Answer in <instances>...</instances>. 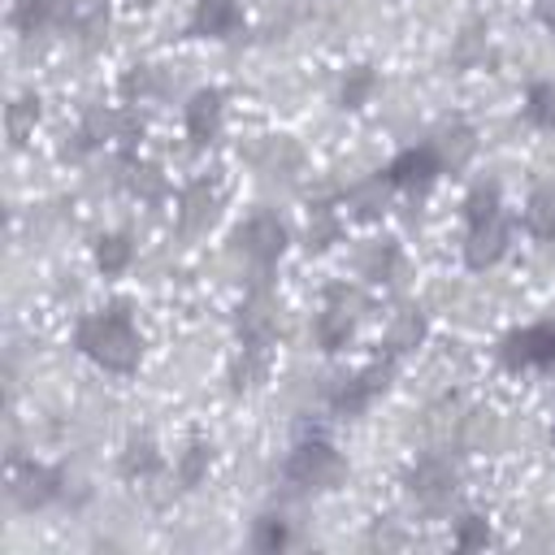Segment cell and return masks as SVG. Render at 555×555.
<instances>
[{"mask_svg": "<svg viewBox=\"0 0 555 555\" xmlns=\"http://www.w3.org/2000/svg\"><path fill=\"white\" fill-rule=\"evenodd\" d=\"M74 343L87 360H95L108 373H134L139 356H143V338L134 330L126 304H108V308L82 317L78 330H74Z\"/></svg>", "mask_w": 555, "mask_h": 555, "instance_id": "cell-1", "label": "cell"}, {"mask_svg": "<svg viewBox=\"0 0 555 555\" xmlns=\"http://www.w3.org/2000/svg\"><path fill=\"white\" fill-rule=\"evenodd\" d=\"M343 473H347V464H343V455L334 451V442H325V438H304V442H295V451H291L286 464H282L286 486L299 490V494L334 490V486L343 481Z\"/></svg>", "mask_w": 555, "mask_h": 555, "instance_id": "cell-2", "label": "cell"}, {"mask_svg": "<svg viewBox=\"0 0 555 555\" xmlns=\"http://www.w3.org/2000/svg\"><path fill=\"white\" fill-rule=\"evenodd\" d=\"M234 251H238L251 269L269 273V269L282 260V251H286V225H282L273 212H251V217L234 230Z\"/></svg>", "mask_w": 555, "mask_h": 555, "instance_id": "cell-3", "label": "cell"}, {"mask_svg": "<svg viewBox=\"0 0 555 555\" xmlns=\"http://www.w3.org/2000/svg\"><path fill=\"white\" fill-rule=\"evenodd\" d=\"M356 317H360V295H356L351 286H338V282H334V286L325 291V304H321L317 321H312L317 347H321V351H343L347 338L356 334Z\"/></svg>", "mask_w": 555, "mask_h": 555, "instance_id": "cell-4", "label": "cell"}, {"mask_svg": "<svg viewBox=\"0 0 555 555\" xmlns=\"http://www.w3.org/2000/svg\"><path fill=\"white\" fill-rule=\"evenodd\" d=\"M403 486H408V494H412L421 507L442 512V507L455 499V490H460V473H455V464H451L447 455H421V460L403 473Z\"/></svg>", "mask_w": 555, "mask_h": 555, "instance_id": "cell-5", "label": "cell"}, {"mask_svg": "<svg viewBox=\"0 0 555 555\" xmlns=\"http://www.w3.org/2000/svg\"><path fill=\"white\" fill-rule=\"evenodd\" d=\"M390 377H395V356H386V360H373V364H364L360 373H351V377H343L338 386H334V395H330V408L338 412V416H364L369 412V403L390 386Z\"/></svg>", "mask_w": 555, "mask_h": 555, "instance_id": "cell-6", "label": "cell"}, {"mask_svg": "<svg viewBox=\"0 0 555 555\" xmlns=\"http://www.w3.org/2000/svg\"><path fill=\"white\" fill-rule=\"evenodd\" d=\"M499 364L512 369V373L555 364V321H533V325L512 330V334L499 343Z\"/></svg>", "mask_w": 555, "mask_h": 555, "instance_id": "cell-7", "label": "cell"}, {"mask_svg": "<svg viewBox=\"0 0 555 555\" xmlns=\"http://www.w3.org/2000/svg\"><path fill=\"white\" fill-rule=\"evenodd\" d=\"M9 494L26 512L48 507V503H56L65 494V473L48 468V464H35V460H17L13 473H9Z\"/></svg>", "mask_w": 555, "mask_h": 555, "instance_id": "cell-8", "label": "cell"}, {"mask_svg": "<svg viewBox=\"0 0 555 555\" xmlns=\"http://www.w3.org/2000/svg\"><path fill=\"white\" fill-rule=\"evenodd\" d=\"M442 173V160H438V147L434 143H412L403 147L390 165H386V178L395 191H408V195H425Z\"/></svg>", "mask_w": 555, "mask_h": 555, "instance_id": "cell-9", "label": "cell"}, {"mask_svg": "<svg viewBox=\"0 0 555 555\" xmlns=\"http://www.w3.org/2000/svg\"><path fill=\"white\" fill-rule=\"evenodd\" d=\"M234 330H238V343L243 347H273V338H278V304H273V295H269L264 282H256L247 291V299L238 304Z\"/></svg>", "mask_w": 555, "mask_h": 555, "instance_id": "cell-10", "label": "cell"}, {"mask_svg": "<svg viewBox=\"0 0 555 555\" xmlns=\"http://www.w3.org/2000/svg\"><path fill=\"white\" fill-rule=\"evenodd\" d=\"M221 199H225V191H221L217 178H191V182L182 186V195H178V230H182L186 238H191V234H204V230L217 221Z\"/></svg>", "mask_w": 555, "mask_h": 555, "instance_id": "cell-11", "label": "cell"}, {"mask_svg": "<svg viewBox=\"0 0 555 555\" xmlns=\"http://www.w3.org/2000/svg\"><path fill=\"white\" fill-rule=\"evenodd\" d=\"M507 247H512V221H507V212L499 208L494 217L468 225L464 264H468V269H490V264H499V260L507 256Z\"/></svg>", "mask_w": 555, "mask_h": 555, "instance_id": "cell-12", "label": "cell"}, {"mask_svg": "<svg viewBox=\"0 0 555 555\" xmlns=\"http://www.w3.org/2000/svg\"><path fill=\"white\" fill-rule=\"evenodd\" d=\"M182 121H186V139H191V147H208V143H217V139H221V126H225V95H221L217 87H199V91L186 100Z\"/></svg>", "mask_w": 555, "mask_h": 555, "instance_id": "cell-13", "label": "cell"}, {"mask_svg": "<svg viewBox=\"0 0 555 555\" xmlns=\"http://www.w3.org/2000/svg\"><path fill=\"white\" fill-rule=\"evenodd\" d=\"M61 26H74V0H17L13 4V30L22 39H35Z\"/></svg>", "mask_w": 555, "mask_h": 555, "instance_id": "cell-14", "label": "cell"}, {"mask_svg": "<svg viewBox=\"0 0 555 555\" xmlns=\"http://www.w3.org/2000/svg\"><path fill=\"white\" fill-rule=\"evenodd\" d=\"M117 121H121V113H113V108H104V104H91V108L78 117V126H74V134H69V143H65V156L82 160L87 152L104 147L108 139H117Z\"/></svg>", "mask_w": 555, "mask_h": 555, "instance_id": "cell-15", "label": "cell"}, {"mask_svg": "<svg viewBox=\"0 0 555 555\" xmlns=\"http://www.w3.org/2000/svg\"><path fill=\"white\" fill-rule=\"evenodd\" d=\"M238 26H243L238 0H195V13H191L186 30L195 39H230Z\"/></svg>", "mask_w": 555, "mask_h": 555, "instance_id": "cell-16", "label": "cell"}, {"mask_svg": "<svg viewBox=\"0 0 555 555\" xmlns=\"http://www.w3.org/2000/svg\"><path fill=\"white\" fill-rule=\"evenodd\" d=\"M247 160H251L264 178H291V173H299L304 152H299L295 139H286V134H269V139H260V143L247 152Z\"/></svg>", "mask_w": 555, "mask_h": 555, "instance_id": "cell-17", "label": "cell"}, {"mask_svg": "<svg viewBox=\"0 0 555 555\" xmlns=\"http://www.w3.org/2000/svg\"><path fill=\"white\" fill-rule=\"evenodd\" d=\"M434 147H438V160H442V173H460L468 160H473V152H477V130L468 126V121H460V117H451L434 139H429Z\"/></svg>", "mask_w": 555, "mask_h": 555, "instance_id": "cell-18", "label": "cell"}, {"mask_svg": "<svg viewBox=\"0 0 555 555\" xmlns=\"http://www.w3.org/2000/svg\"><path fill=\"white\" fill-rule=\"evenodd\" d=\"M399 264H403V256H399V243L395 238H373V243H364L360 247V256H356V269H360V278L364 282H395L399 278Z\"/></svg>", "mask_w": 555, "mask_h": 555, "instance_id": "cell-19", "label": "cell"}, {"mask_svg": "<svg viewBox=\"0 0 555 555\" xmlns=\"http://www.w3.org/2000/svg\"><path fill=\"white\" fill-rule=\"evenodd\" d=\"M390 191H395V186H390V178H386V169H382V173H369V178L351 182V186H347V195H343V204L351 208V217L369 221V217H377V212L386 208Z\"/></svg>", "mask_w": 555, "mask_h": 555, "instance_id": "cell-20", "label": "cell"}, {"mask_svg": "<svg viewBox=\"0 0 555 555\" xmlns=\"http://www.w3.org/2000/svg\"><path fill=\"white\" fill-rule=\"evenodd\" d=\"M525 230H529L538 243L555 238V178H542V182L529 191V199H525Z\"/></svg>", "mask_w": 555, "mask_h": 555, "instance_id": "cell-21", "label": "cell"}, {"mask_svg": "<svg viewBox=\"0 0 555 555\" xmlns=\"http://www.w3.org/2000/svg\"><path fill=\"white\" fill-rule=\"evenodd\" d=\"M121 477H130V481H152L156 473H160V447H156V438H147V434H134L126 447H121Z\"/></svg>", "mask_w": 555, "mask_h": 555, "instance_id": "cell-22", "label": "cell"}, {"mask_svg": "<svg viewBox=\"0 0 555 555\" xmlns=\"http://www.w3.org/2000/svg\"><path fill=\"white\" fill-rule=\"evenodd\" d=\"M421 338H425V312L421 308H399L386 325V356L399 360L403 351L421 347Z\"/></svg>", "mask_w": 555, "mask_h": 555, "instance_id": "cell-23", "label": "cell"}, {"mask_svg": "<svg viewBox=\"0 0 555 555\" xmlns=\"http://www.w3.org/2000/svg\"><path fill=\"white\" fill-rule=\"evenodd\" d=\"M338 234H343V217H338V208H334L330 199H317L312 212H308L304 247H308V251H325L330 243H338Z\"/></svg>", "mask_w": 555, "mask_h": 555, "instance_id": "cell-24", "label": "cell"}, {"mask_svg": "<svg viewBox=\"0 0 555 555\" xmlns=\"http://www.w3.org/2000/svg\"><path fill=\"white\" fill-rule=\"evenodd\" d=\"M130 260H134V238H130L126 230H113V234H104V238L95 243V264H100L104 278L126 273Z\"/></svg>", "mask_w": 555, "mask_h": 555, "instance_id": "cell-25", "label": "cell"}, {"mask_svg": "<svg viewBox=\"0 0 555 555\" xmlns=\"http://www.w3.org/2000/svg\"><path fill=\"white\" fill-rule=\"evenodd\" d=\"M269 373V347H243L238 343V356L230 364V386L234 390H256Z\"/></svg>", "mask_w": 555, "mask_h": 555, "instance_id": "cell-26", "label": "cell"}, {"mask_svg": "<svg viewBox=\"0 0 555 555\" xmlns=\"http://www.w3.org/2000/svg\"><path fill=\"white\" fill-rule=\"evenodd\" d=\"M525 121L538 130H555V78H538L525 91Z\"/></svg>", "mask_w": 555, "mask_h": 555, "instance_id": "cell-27", "label": "cell"}, {"mask_svg": "<svg viewBox=\"0 0 555 555\" xmlns=\"http://www.w3.org/2000/svg\"><path fill=\"white\" fill-rule=\"evenodd\" d=\"M373 87H377L373 65H351L343 74V82H338V108H364V100L373 95Z\"/></svg>", "mask_w": 555, "mask_h": 555, "instance_id": "cell-28", "label": "cell"}, {"mask_svg": "<svg viewBox=\"0 0 555 555\" xmlns=\"http://www.w3.org/2000/svg\"><path fill=\"white\" fill-rule=\"evenodd\" d=\"M121 169H126V186H130L134 195H143L147 204H156V199L165 195V178H160L156 165H143V160H134V156H121Z\"/></svg>", "mask_w": 555, "mask_h": 555, "instance_id": "cell-29", "label": "cell"}, {"mask_svg": "<svg viewBox=\"0 0 555 555\" xmlns=\"http://www.w3.org/2000/svg\"><path fill=\"white\" fill-rule=\"evenodd\" d=\"M35 121H39V100H35V95H17V100L9 104V113H4L9 143L22 147V143L30 139V130H35Z\"/></svg>", "mask_w": 555, "mask_h": 555, "instance_id": "cell-30", "label": "cell"}, {"mask_svg": "<svg viewBox=\"0 0 555 555\" xmlns=\"http://www.w3.org/2000/svg\"><path fill=\"white\" fill-rule=\"evenodd\" d=\"M208 464H212V447L195 438V442L178 455V486H182V490H195V486L208 477Z\"/></svg>", "mask_w": 555, "mask_h": 555, "instance_id": "cell-31", "label": "cell"}, {"mask_svg": "<svg viewBox=\"0 0 555 555\" xmlns=\"http://www.w3.org/2000/svg\"><path fill=\"white\" fill-rule=\"evenodd\" d=\"M499 208H503V191H499V182H477V186L468 191V199H464V221L477 225V221L494 217Z\"/></svg>", "mask_w": 555, "mask_h": 555, "instance_id": "cell-32", "label": "cell"}, {"mask_svg": "<svg viewBox=\"0 0 555 555\" xmlns=\"http://www.w3.org/2000/svg\"><path fill=\"white\" fill-rule=\"evenodd\" d=\"M286 542H291L286 520H282V516H273V512H264V516L256 520V529H251V546H256V551H282Z\"/></svg>", "mask_w": 555, "mask_h": 555, "instance_id": "cell-33", "label": "cell"}, {"mask_svg": "<svg viewBox=\"0 0 555 555\" xmlns=\"http://www.w3.org/2000/svg\"><path fill=\"white\" fill-rule=\"evenodd\" d=\"M156 91V69L152 65H130L126 74H121V95H126V104H139V100H147Z\"/></svg>", "mask_w": 555, "mask_h": 555, "instance_id": "cell-34", "label": "cell"}, {"mask_svg": "<svg viewBox=\"0 0 555 555\" xmlns=\"http://www.w3.org/2000/svg\"><path fill=\"white\" fill-rule=\"evenodd\" d=\"M486 542H490V525H486V516H477V512L460 516V525H455V546H460V551H481Z\"/></svg>", "mask_w": 555, "mask_h": 555, "instance_id": "cell-35", "label": "cell"}, {"mask_svg": "<svg viewBox=\"0 0 555 555\" xmlns=\"http://www.w3.org/2000/svg\"><path fill=\"white\" fill-rule=\"evenodd\" d=\"M481 56H486V43H481V26H468V30L460 35V43H455L451 61L464 69V65H473V61H481Z\"/></svg>", "mask_w": 555, "mask_h": 555, "instance_id": "cell-36", "label": "cell"}, {"mask_svg": "<svg viewBox=\"0 0 555 555\" xmlns=\"http://www.w3.org/2000/svg\"><path fill=\"white\" fill-rule=\"evenodd\" d=\"M533 13H538V22L546 30H555V0H533Z\"/></svg>", "mask_w": 555, "mask_h": 555, "instance_id": "cell-37", "label": "cell"}, {"mask_svg": "<svg viewBox=\"0 0 555 555\" xmlns=\"http://www.w3.org/2000/svg\"><path fill=\"white\" fill-rule=\"evenodd\" d=\"M551 442H555V425H551Z\"/></svg>", "mask_w": 555, "mask_h": 555, "instance_id": "cell-38", "label": "cell"}]
</instances>
